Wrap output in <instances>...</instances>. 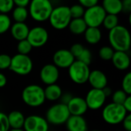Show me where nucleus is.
<instances>
[{
    "mask_svg": "<svg viewBox=\"0 0 131 131\" xmlns=\"http://www.w3.org/2000/svg\"><path fill=\"white\" fill-rule=\"evenodd\" d=\"M111 47L115 51L127 52L130 48L131 37L129 30L123 26L118 25L109 31L108 35Z\"/></svg>",
    "mask_w": 131,
    "mask_h": 131,
    "instance_id": "nucleus-1",
    "label": "nucleus"
},
{
    "mask_svg": "<svg viewBox=\"0 0 131 131\" xmlns=\"http://www.w3.org/2000/svg\"><path fill=\"white\" fill-rule=\"evenodd\" d=\"M53 8L51 2L48 0H33L29 3L28 14L33 20L42 22L49 19Z\"/></svg>",
    "mask_w": 131,
    "mask_h": 131,
    "instance_id": "nucleus-2",
    "label": "nucleus"
},
{
    "mask_svg": "<svg viewBox=\"0 0 131 131\" xmlns=\"http://www.w3.org/2000/svg\"><path fill=\"white\" fill-rule=\"evenodd\" d=\"M21 98L23 102L29 107H40L45 101L44 89L38 84L28 85L22 91Z\"/></svg>",
    "mask_w": 131,
    "mask_h": 131,
    "instance_id": "nucleus-3",
    "label": "nucleus"
},
{
    "mask_svg": "<svg viewBox=\"0 0 131 131\" xmlns=\"http://www.w3.org/2000/svg\"><path fill=\"white\" fill-rule=\"evenodd\" d=\"M128 113L123 105L110 103L107 104L102 111L104 121L110 125H117L121 124Z\"/></svg>",
    "mask_w": 131,
    "mask_h": 131,
    "instance_id": "nucleus-4",
    "label": "nucleus"
},
{
    "mask_svg": "<svg viewBox=\"0 0 131 131\" xmlns=\"http://www.w3.org/2000/svg\"><path fill=\"white\" fill-rule=\"evenodd\" d=\"M71 19L69 7L60 5L53 8L48 20L54 28L62 30L68 27Z\"/></svg>",
    "mask_w": 131,
    "mask_h": 131,
    "instance_id": "nucleus-5",
    "label": "nucleus"
},
{
    "mask_svg": "<svg viewBox=\"0 0 131 131\" xmlns=\"http://www.w3.org/2000/svg\"><path fill=\"white\" fill-rule=\"evenodd\" d=\"M71 116L68 107L63 103L54 104L48 108L46 113V121L53 125H62L65 124Z\"/></svg>",
    "mask_w": 131,
    "mask_h": 131,
    "instance_id": "nucleus-6",
    "label": "nucleus"
},
{
    "mask_svg": "<svg viewBox=\"0 0 131 131\" xmlns=\"http://www.w3.org/2000/svg\"><path fill=\"white\" fill-rule=\"evenodd\" d=\"M9 69L18 75H28L33 69V61L28 55L17 54L12 57Z\"/></svg>",
    "mask_w": 131,
    "mask_h": 131,
    "instance_id": "nucleus-7",
    "label": "nucleus"
},
{
    "mask_svg": "<svg viewBox=\"0 0 131 131\" xmlns=\"http://www.w3.org/2000/svg\"><path fill=\"white\" fill-rule=\"evenodd\" d=\"M91 70L87 65L79 61L75 60L68 68V74L71 80L78 84H83L88 80Z\"/></svg>",
    "mask_w": 131,
    "mask_h": 131,
    "instance_id": "nucleus-8",
    "label": "nucleus"
},
{
    "mask_svg": "<svg viewBox=\"0 0 131 131\" xmlns=\"http://www.w3.org/2000/svg\"><path fill=\"white\" fill-rule=\"evenodd\" d=\"M106 15L103 7L100 5H97L85 10L83 19L88 27L99 28L102 25Z\"/></svg>",
    "mask_w": 131,
    "mask_h": 131,
    "instance_id": "nucleus-9",
    "label": "nucleus"
},
{
    "mask_svg": "<svg viewBox=\"0 0 131 131\" xmlns=\"http://www.w3.org/2000/svg\"><path fill=\"white\" fill-rule=\"evenodd\" d=\"M26 39L32 48H40L47 43L48 40V32L46 28L41 26H36L29 29Z\"/></svg>",
    "mask_w": 131,
    "mask_h": 131,
    "instance_id": "nucleus-10",
    "label": "nucleus"
},
{
    "mask_svg": "<svg viewBox=\"0 0 131 131\" xmlns=\"http://www.w3.org/2000/svg\"><path fill=\"white\" fill-rule=\"evenodd\" d=\"M107 97L105 96L103 90L91 89L84 98L88 108L91 110H98L102 107L106 101Z\"/></svg>",
    "mask_w": 131,
    "mask_h": 131,
    "instance_id": "nucleus-11",
    "label": "nucleus"
},
{
    "mask_svg": "<svg viewBox=\"0 0 131 131\" xmlns=\"http://www.w3.org/2000/svg\"><path fill=\"white\" fill-rule=\"evenodd\" d=\"M48 123L39 115H30L25 117L23 126L24 131H48Z\"/></svg>",
    "mask_w": 131,
    "mask_h": 131,
    "instance_id": "nucleus-12",
    "label": "nucleus"
},
{
    "mask_svg": "<svg viewBox=\"0 0 131 131\" xmlns=\"http://www.w3.org/2000/svg\"><path fill=\"white\" fill-rule=\"evenodd\" d=\"M40 78L47 86L56 84L59 78V70L54 64H47L41 69Z\"/></svg>",
    "mask_w": 131,
    "mask_h": 131,
    "instance_id": "nucleus-13",
    "label": "nucleus"
},
{
    "mask_svg": "<svg viewBox=\"0 0 131 131\" xmlns=\"http://www.w3.org/2000/svg\"><path fill=\"white\" fill-rule=\"evenodd\" d=\"M75 61L68 49H59L53 55L54 64L58 68H68Z\"/></svg>",
    "mask_w": 131,
    "mask_h": 131,
    "instance_id": "nucleus-14",
    "label": "nucleus"
},
{
    "mask_svg": "<svg viewBox=\"0 0 131 131\" xmlns=\"http://www.w3.org/2000/svg\"><path fill=\"white\" fill-rule=\"evenodd\" d=\"M66 105L72 116H83L88 110L84 98L81 97H72Z\"/></svg>",
    "mask_w": 131,
    "mask_h": 131,
    "instance_id": "nucleus-15",
    "label": "nucleus"
},
{
    "mask_svg": "<svg viewBox=\"0 0 131 131\" xmlns=\"http://www.w3.org/2000/svg\"><path fill=\"white\" fill-rule=\"evenodd\" d=\"M88 81L94 89L103 90L107 86V78L106 74L100 70H94L90 72Z\"/></svg>",
    "mask_w": 131,
    "mask_h": 131,
    "instance_id": "nucleus-16",
    "label": "nucleus"
},
{
    "mask_svg": "<svg viewBox=\"0 0 131 131\" xmlns=\"http://www.w3.org/2000/svg\"><path fill=\"white\" fill-rule=\"evenodd\" d=\"M68 131H88V126L83 116L71 115L65 123Z\"/></svg>",
    "mask_w": 131,
    "mask_h": 131,
    "instance_id": "nucleus-17",
    "label": "nucleus"
},
{
    "mask_svg": "<svg viewBox=\"0 0 131 131\" xmlns=\"http://www.w3.org/2000/svg\"><path fill=\"white\" fill-rule=\"evenodd\" d=\"M111 61L114 66L120 71H125L130 65V56L125 51H114Z\"/></svg>",
    "mask_w": 131,
    "mask_h": 131,
    "instance_id": "nucleus-18",
    "label": "nucleus"
},
{
    "mask_svg": "<svg viewBox=\"0 0 131 131\" xmlns=\"http://www.w3.org/2000/svg\"><path fill=\"white\" fill-rule=\"evenodd\" d=\"M10 29L13 38L18 41L26 39L29 32V28L25 22H15L12 25Z\"/></svg>",
    "mask_w": 131,
    "mask_h": 131,
    "instance_id": "nucleus-19",
    "label": "nucleus"
},
{
    "mask_svg": "<svg viewBox=\"0 0 131 131\" xmlns=\"http://www.w3.org/2000/svg\"><path fill=\"white\" fill-rule=\"evenodd\" d=\"M9 127L12 129H22L25 117L24 114L18 111H12L8 115Z\"/></svg>",
    "mask_w": 131,
    "mask_h": 131,
    "instance_id": "nucleus-20",
    "label": "nucleus"
},
{
    "mask_svg": "<svg viewBox=\"0 0 131 131\" xmlns=\"http://www.w3.org/2000/svg\"><path fill=\"white\" fill-rule=\"evenodd\" d=\"M101 6L107 15H117L122 12V1L121 0H104Z\"/></svg>",
    "mask_w": 131,
    "mask_h": 131,
    "instance_id": "nucleus-21",
    "label": "nucleus"
},
{
    "mask_svg": "<svg viewBox=\"0 0 131 131\" xmlns=\"http://www.w3.org/2000/svg\"><path fill=\"white\" fill-rule=\"evenodd\" d=\"M45 100L50 101H55L62 97V90L61 87L56 84L48 85L44 89Z\"/></svg>",
    "mask_w": 131,
    "mask_h": 131,
    "instance_id": "nucleus-22",
    "label": "nucleus"
},
{
    "mask_svg": "<svg viewBox=\"0 0 131 131\" xmlns=\"http://www.w3.org/2000/svg\"><path fill=\"white\" fill-rule=\"evenodd\" d=\"M84 34L86 41L91 45L97 44L102 38V34L99 28L88 27Z\"/></svg>",
    "mask_w": 131,
    "mask_h": 131,
    "instance_id": "nucleus-23",
    "label": "nucleus"
},
{
    "mask_svg": "<svg viewBox=\"0 0 131 131\" xmlns=\"http://www.w3.org/2000/svg\"><path fill=\"white\" fill-rule=\"evenodd\" d=\"M68 28L71 33L74 35H81L84 33V31L88 28V25L83 18H72L68 25Z\"/></svg>",
    "mask_w": 131,
    "mask_h": 131,
    "instance_id": "nucleus-24",
    "label": "nucleus"
},
{
    "mask_svg": "<svg viewBox=\"0 0 131 131\" xmlns=\"http://www.w3.org/2000/svg\"><path fill=\"white\" fill-rule=\"evenodd\" d=\"M28 10L26 8L15 7L12 10V17L15 22H25V20L28 18Z\"/></svg>",
    "mask_w": 131,
    "mask_h": 131,
    "instance_id": "nucleus-25",
    "label": "nucleus"
},
{
    "mask_svg": "<svg viewBox=\"0 0 131 131\" xmlns=\"http://www.w3.org/2000/svg\"><path fill=\"white\" fill-rule=\"evenodd\" d=\"M102 25L104 27L109 31L116 28L117 26L119 25V19L117 15H106Z\"/></svg>",
    "mask_w": 131,
    "mask_h": 131,
    "instance_id": "nucleus-26",
    "label": "nucleus"
},
{
    "mask_svg": "<svg viewBox=\"0 0 131 131\" xmlns=\"http://www.w3.org/2000/svg\"><path fill=\"white\" fill-rule=\"evenodd\" d=\"M12 26L11 18L8 15L0 13V35L5 33Z\"/></svg>",
    "mask_w": 131,
    "mask_h": 131,
    "instance_id": "nucleus-27",
    "label": "nucleus"
},
{
    "mask_svg": "<svg viewBox=\"0 0 131 131\" xmlns=\"http://www.w3.org/2000/svg\"><path fill=\"white\" fill-rule=\"evenodd\" d=\"M70 10V14L71 16V18H83L85 9L78 3V4H74L69 7Z\"/></svg>",
    "mask_w": 131,
    "mask_h": 131,
    "instance_id": "nucleus-28",
    "label": "nucleus"
},
{
    "mask_svg": "<svg viewBox=\"0 0 131 131\" xmlns=\"http://www.w3.org/2000/svg\"><path fill=\"white\" fill-rule=\"evenodd\" d=\"M32 48H33L32 46L30 45V43L28 41L27 39L18 41L17 45V50L18 52V54H23V55H28L31 52Z\"/></svg>",
    "mask_w": 131,
    "mask_h": 131,
    "instance_id": "nucleus-29",
    "label": "nucleus"
},
{
    "mask_svg": "<svg viewBox=\"0 0 131 131\" xmlns=\"http://www.w3.org/2000/svg\"><path fill=\"white\" fill-rule=\"evenodd\" d=\"M114 50L111 46H103L99 50V57L104 60V61H109L111 60L113 58V55L114 54Z\"/></svg>",
    "mask_w": 131,
    "mask_h": 131,
    "instance_id": "nucleus-30",
    "label": "nucleus"
},
{
    "mask_svg": "<svg viewBox=\"0 0 131 131\" xmlns=\"http://www.w3.org/2000/svg\"><path fill=\"white\" fill-rule=\"evenodd\" d=\"M129 95H127L123 90H117L116 91L114 92V94H112V103H114L116 104H120V105H123L124 102L125 101V100L127 99V97Z\"/></svg>",
    "mask_w": 131,
    "mask_h": 131,
    "instance_id": "nucleus-31",
    "label": "nucleus"
},
{
    "mask_svg": "<svg viewBox=\"0 0 131 131\" xmlns=\"http://www.w3.org/2000/svg\"><path fill=\"white\" fill-rule=\"evenodd\" d=\"M91 59H92L91 52L88 48H84V50L82 51V52L81 53V54L78 57V58L76 60L79 61L87 65H89L91 62Z\"/></svg>",
    "mask_w": 131,
    "mask_h": 131,
    "instance_id": "nucleus-32",
    "label": "nucleus"
},
{
    "mask_svg": "<svg viewBox=\"0 0 131 131\" xmlns=\"http://www.w3.org/2000/svg\"><path fill=\"white\" fill-rule=\"evenodd\" d=\"M14 8V2L12 0H0V12L7 15Z\"/></svg>",
    "mask_w": 131,
    "mask_h": 131,
    "instance_id": "nucleus-33",
    "label": "nucleus"
},
{
    "mask_svg": "<svg viewBox=\"0 0 131 131\" xmlns=\"http://www.w3.org/2000/svg\"><path fill=\"white\" fill-rule=\"evenodd\" d=\"M127 95L131 94V73H127L122 80V89Z\"/></svg>",
    "mask_w": 131,
    "mask_h": 131,
    "instance_id": "nucleus-34",
    "label": "nucleus"
},
{
    "mask_svg": "<svg viewBox=\"0 0 131 131\" xmlns=\"http://www.w3.org/2000/svg\"><path fill=\"white\" fill-rule=\"evenodd\" d=\"M12 57H10L7 54H0V70L9 69L11 64Z\"/></svg>",
    "mask_w": 131,
    "mask_h": 131,
    "instance_id": "nucleus-35",
    "label": "nucleus"
},
{
    "mask_svg": "<svg viewBox=\"0 0 131 131\" xmlns=\"http://www.w3.org/2000/svg\"><path fill=\"white\" fill-rule=\"evenodd\" d=\"M10 130L7 115L0 112V131H8Z\"/></svg>",
    "mask_w": 131,
    "mask_h": 131,
    "instance_id": "nucleus-36",
    "label": "nucleus"
},
{
    "mask_svg": "<svg viewBox=\"0 0 131 131\" xmlns=\"http://www.w3.org/2000/svg\"><path fill=\"white\" fill-rule=\"evenodd\" d=\"M79 4L84 8H90L91 7H94L97 5H98L97 0H80Z\"/></svg>",
    "mask_w": 131,
    "mask_h": 131,
    "instance_id": "nucleus-37",
    "label": "nucleus"
},
{
    "mask_svg": "<svg viewBox=\"0 0 131 131\" xmlns=\"http://www.w3.org/2000/svg\"><path fill=\"white\" fill-rule=\"evenodd\" d=\"M123 127L127 131H131V114H128L122 121Z\"/></svg>",
    "mask_w": 131,
    "mask_h": 131,
    "instance_id": "nucleus-38",
    "label": "nucleus"
},
{
    "mask_svg": "<svg viewBox=\"0 0 131 131\" xmlns=\"http://www.w3.org/2000/svg\"><path fill=\"white\" fill-rule=\"evenodd\" d=\"M14 5L16 7H21V8H26L29 5L30 2L28 0H15Z\"/></svg>",
    "mask_w": 131,
    "mask_h": 131,
    "instance_id": "nucleus-39",
    "label": "nucleus"
},
{
    "mask_svg": "<svg viewBox=\"0 0 131 131\" xmlns=\"http://www.w3.org/2000/svg\"><path fill=\"white\" fill-rule=\"evenodd\" d=\"M123 107L126 110V111L128 114H130L131 112V96H128L125 101L123 104Z\"/></svg>",
    "mask_w": 131,
    "mask_h": 131,
    "instance_id": "nucleus-40",
    "label": "nucleus"
},
{
    "mask_svg": "<svg viewBox=\"0 0 131 131\" xmlns=\"http://www.w3.org/2000/svg\"><path fill=\"white\" fill-rule=\"evenodd\" d=\"M122 11L126 12H130L131 11V1L125 0L122 2Z\"/></svg>",
    "mask_w": 131,
    "mask_h": 131,
    "instance_id": "nucleus-41",
    "label": "nucleus"
},
{
    "mask_svg": "<svg viewBox=\"0 0 131 131\" xmlns=\"http://www.w3.org/2000/svg\"><path fill=\"white\" fill-rule=\"evenodd\" d=\"M7 84V78L6 77L2 74L0 73V88L5 87Z\"/></svg>",
    "mask_w": 131,
    "mask_h": 131,
    "instance_id": "nucleus-42",
    "label": "nucleus"
},
{
    "mask_svg": "<svg viewBox=\"0 0 131 131\" xmlns=\"http://www.w3.org/2000/svg\"><path fill=\"white\" fill-rule=\"evenodd\" d=\"M103 91H104V94H105V96H106L107 97L108 96H110V95L112 94V91H111V88H108L107 86L103 89Z\"/></svg>",
    "mask_w": 131,
    "mask_h": 131,
    "instance_id": "nucleus-43",
    "label": "nucleus"
},
{
    "mask_svg": "<svg viewBox=\"0 0 131 131\" xmlns=\"http://www.w3.org/2000/svg\"><path fill=\"white\" fill-rule=\"evenodd\" d=\"M8 131H24L22 129H10Z\"/></svg>",
    "mask_w": 131,
    "mask_h": 131,
    "instance_id": "nucleus-44",
    "label": "nucleus"
},
{
    "mask_svg": "<svg viewBox=\"0 0 131 131\" xmlns=\"http://www.w3.org/2000/svg\"><path fill=\"white\" fill-rule=\"evenodd\" d=\"M91 131H101V130H91Z\"/></svg>",
    "mask_w": 131,
    "mask_h": 131,
    "instance_id": "nucleus-45",
    "label": "nucleus"
}]
</instances>
